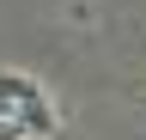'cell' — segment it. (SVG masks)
<instances>
[{
    "label": "cell",
    "mask_w": 146,
    "mask_h": 140,
    "mask_svg": "<svg viewBox=\"0 0 146 140\" xmlns=\"http://www.w3.org/2000/svg\"><path fill=\"white\" fill-rule=\"evenodd\" d=\"M49 128V104H43V85H25V79H0V140H36Z\"/></svg>",
    "instance_id": "obj_1"
}]
</instances>
